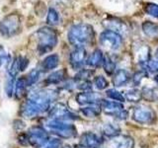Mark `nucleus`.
Masks as SVG:
<instances>
[{"instance_id": "f257e3e1", "label": "nucleus", "mask_w": 158, "mask_h": 148, "mask_svg": "<svg viewBox=\"0 0 158 148\" xmlns=\"http://www.w3.org/2000/svg\"><path fill=\"white\" fill-rule=\"evenodd\" d=\"M58 93L52 89H37L30 92L29 98L21 107V116L33 118L49 110L52 104L56 101Z\"/></svg>"}, {"instance_id": "f03ea898", "label": "nucleus", "mask_w": 158, "mask_h": 148, "mask_svg": "<svg viewBox=\"0 0 158 148\" xmlns=\"http://www.w3.org/2000/svg\"><path fill=\"white\" fill-rule=\"evenodd\" d=\"M94 38L95 32L91 25L79 23L70 27L67 33V39L75 47H84L90 44Z\"/></svg>"}, {"instance_id": "7ed1b4c3", "label": "nucleus", "mask_w": 158, "mask_h": 148, "mask_svg": "<svg viewBox=\"0 0 158 148\" xmlns=\"http://www.w3.org/2000/svg\"><path fill=\"white\" fill-rule=\"evenodd\" d=\"M33 37L37 43V51L40 56L52 51L57 44L56 32L51 27L40 28Z\"/></svg>"}, {"instance_id": "20e7f679", "label": "nucleus", "mask_w": 158, "mask_h": 148, "mask_svg": "<svg viewBox=\"0 0 158 148\" xmlns=\"http://www.w3.org/2000/svg\"><path fill=\"white\" fill-rule=\"evenodd\" d=\"M44 128L60 138H71L77 134V130L68 121H56L48 118L44 122Z\"/></svg>"}, {"instance_id": "39448f33", "label": "nucleus", "mask_w": 158, "mask_h": 148, "mask_svg": "<svg viewBox=\"0 0 158 148\" xmlns=\"http://www.w3.org/2000/svg\"><path fill=\"white\" fill-rule=\"evenodd\" d=\"M22 29L21 17L17 13H10L0 22V34L4 38L9 39L18 35Z\"/></svg>"}, {"instance_id": "423d86ee", "label": "nucleus", "mask_w": 158, "mask_h": 148, "mask_svg": "<svg viewBox=\"0 0 158 148\" xmlns=\"http://www.w3.org/2000/svg\"><path fill=\"white\" fill-rule=\"evenodd\" d=\"M99 43L107 51H115L123 46V37L110 30H106L101 33L99 37Z\"/></svg>"}, {"instance_id": "0eeeda50", "label": "nucleus", "mask_w": 158, "mask_h": 148, "mask_svg": "<svg viewBox=\"0 0 158 148\" xmlns=\"http://www.w3.org/2000/svg\"><path fill=\"white\" fill-rule=\"evenodd\" d=\"M100 106L106 115L117 117L118 120H126L127 117V112L125 111L123 105L120 102L108 101L103 99L100 103Z\"/></svg>"}, {"instance_id": "6e6552de", "label": "nucleus", "mask_w": 158, "mask_h": 148, "mask_svg": "<svg viewBox=\"0 0 158 148\" xmlns=\"http://www.w3.org/2000/svg\"><path fill=\"white\" fill-rule=\"evenodd\" d=\"M26 135L28 143L35 148H42L49 139L48 131L44 128L40 126L31 127L28 130Z\"/></svg>"}, {"instance_id": "1a4fd4ad", "label": "nucleus", "mask_w": 158, "mask_h": 148, "mask_svg": "<svg viewBox=\"0 0 158 148\" xmlns=\"http://www.w3.org/2000/svg\"><path fill=\"white\" fill-rule=\"evenodd\" d=\"M48 117L51 118V120H56V121H62L78 120L77 116H75L72 112L69 111L68 108L62 103L54 104L52 108H49Z\"/></svg>"}, {"instance_id": "9d476101", "label": "nucleus", "mask_w": 158, "mask_h": 148, "mask_svg": "<svg viewBox=\"0 0 158 148\" xmlns=\"http://www.w3.org/2000/svg\"><path fill=\"white\" fill-rule=\"evenodd\" d=\"M132 120L140 125H150L155 120V113L150 108L137 107L133 110Z\"/></svg>"}, {"instance_id": "9b49d317", "label": "nucleus", "mask_w": 158, "mask_h": 148, "mask_svg": "<svg viewBox=\"0 0 158 148\" xmlns=\"http://www.w3.org/2000/svg\"><path fill=\"white\" fill-rule=\"evenodd\" d=\"M76 102L81 106H89V105H95V104H100L103 99L98 93L92 91H86L78 93L75 97Z\"/></svg>"}, {"instance_id": "f8f14e48", "label": "nucleus", "mask_w": 158, "mask_h": 148, "mask_svg": "<svg viewBox=\"0 0 158 148\" xmlns=\"http://www.w3.org/2000/svg\"><path fill=\"white\" fill-rule=\"evenodd\" d=\"M87 53L84 47H75L69 56V62L73 69L81 68L86 61Z\"/></svg>"}, {"instance_id": "ddd939ff", "label": "nucleus", "mask_w": 158, "mask_h": 148, "mask_svg": "<svg viewBox=\"0 0 158 148\" xmlns=\"http://www.w3.org/2000/svg\"><path fill=\"white\" fill-rule=\"evenodd\" d=\"M102 138L98 134L91 131H87L80 136L79 144L82 148H98L102 144Z\"/></svg>"}, {"instance_id": "4468645a", "label": "nucleus", "mask_w": 158, "mask_h": 148, "mask_svg": "<svg viewBox=\"0 0 158 148\" xmlns=\"http://www.w3.org/2000/svg\"><path fill=\"white\" fill-rule=\"evenodd\" d=\"M104 26L107 28V30H110V31L115 32L118 35H125L127 33L128 28L127 26V24L125 22H123L122 20L117 19V18H109L106 19L105 21L103 22Z\"/></svg>"}, {"instance_id": "2eb2a0df", "label": "nucleus", "mask_w": 158, "mask_h": 148, "mask_svg": "<svg viewBox=\"0 0 158 148\" xmlns=\"http://www.w3.org/2000/svg\"><path fill=\"white\" fill-rule=\"evenodd\" d=\"M131 74L127 71L126 69H118L115 71L113 77V84L115 87H122L125 86L131 80Z\"/></svg>"}, {"instance_id": "dca6fc26", "label": "nucleus", "mask_w": 158, "mask_h": 148, "mask_svg": "<svg viewBox=\"0 0 158 148\" xmlns=\"http://www.w3.org/2000/svg\"><path fill=\"white\" fill-rule=\"evenodd\" d=\"M104 57L105 56H104L103 51L101 49H95L86 59V63H87V65H89L90 67L98 68L103 64Z\"/></svg>"}, {"instance_id": "f3484780", "label": "nucleus", "mask_w": 158, "mask_h": 148, "mask_svg": "<svg viewBox=\"0 0 158 148\" xmlns=\"http://www.w3.org/2000/svg\"><path fill=\"white\" fill-rule=\"evenodd\" d=\"M149 53H150V48L148 47V46H146L144 43H140L135 51V56L137 59V62L145 65L146 62L150 59Z\"/></svg>"}, {"instance_id": "a211bd4d", "label": "nucleus", "mask_w": 158, "mask_h": 148, "mask_svg": "<svg viewBox=\"0 0 158 148\" xmlns=\"http://www.w3.org/2000/svg\"><path fill=\"white\" fill-rule=\"evenodd\" d=\"M59 64V56L57 54H49L47 57H44V59L42 61V69L44 71H49L52 69L56 68Z\"/></svg>"}, {"instance_id": "6ab92c4d", "label": "nucleus", "mask_w": 158, "mask_h": 148, "mask_svg": "<svg viewBox=\"0 0 158 148\" xmlns=\"http://www.w3.org/2000/svg\"><path fill=\"white\" fill-rule=\"evenodd\" d=\"M65 77H66V70L65 69H60V70L54 71L49 74L44 82L47 84H49V85H56V84L61 83L65 79Z\"/></svg>"}, {"instance_id": "aec40b11", "label": "nucleus", "mask_w": 158, "mask_h": 148, "mask_svg": "<svg viewBox=\"0 0 158 148\" xmlns=\"http://www.w3.org/2000/svg\"><path fill=\"white\" fill-rule=\"evenodd\" d=\"M141 29L143 34L148 38H156L158 37V24L150 21H145L141 25Z\"/></svg>"}, {"instance_id": "412c9836", "label": "nucleus", "mask_w": 158, "mask_h": 148, "mask_svg": "<svg viewBox=\"0 0 158 148\" xmlns=\"http://www.w3.org/2000/svg\"><path fill=\"white\" fill-rule=\"evenodd\" d=\"M80 112L82 113V115L85 116L86 117L94 118L100 115L102 112V109H101L100 104H95V105H89V106H86L80 109Z\"/></svg>"}, {"instance_id": "4be33fe9", "label": "nucleus", "mask_w": 158, "mask_h": 148, "mask_svg": "<svg viewBox=\"0 0 158 148\" xmlns=\"http://www.w3.org/2000/svg\"><path fill=\"white\" fill-rule=\"evenodd\" d=\"M11 61L12 56L9 51L3 46H0V70H2L4 68H8Z\"/></svg>"}, {"instance_id": "5701e85b", "label": "nucleus", "mask_w": 158, "mask_h": 148, "mask_svg": "<svg viewBox=\"0 0 158 148\" xmlns=\"http://www.w3.org/2000/svg\"><path fill=\"white\" fill-rule=\"evenodd\" d=\"M141 96L148 102H155L158 100V90L153 87H144L141 90Z\"/></svg>"}, {"instance_id": "b1692460", "label": "nucleus", "mask_w": 158, "mask_h": 148, "mask_svg": "<svg viewBox=\"0 0 158 148\" xmlns=\"http://www.w3.org/2000/svg\"><path fill=\"white\" fill-rule=\"evenodd\" d=\"M26 88H27V83H26V78H19L18 80L15 82V88H14V94L15 97H16L18 100L21 99L25 92H26Z\"/></svg>"}, {"instance_id": "393cba45", "label": "nucleus", "mask_w": 158, "mask_h": 148, "mask_svg": "<svg viewBox=\"0 0 158 148\" xmlns=\"http://www.w3.org/2000/svg\"><path fill=\"white\" fill-rule=\"evenodd\" d=\"M123 97H125V101L127 102H132V103H136L139 102L142 96H141V91H139L138 89H130V90H127L125 94H123Z\"/></svg>"}, {"instance_id": "a878e982", "label": "nucleus", "mask_w": 158, "mask_h": 148, "mask_svg": "<svg viewBox=\"0 0 158 148\" xmlns=\"http://www.w3.org/2000/svg\"><path fill=\"white\" fill-rule=\"evenodd\" d=\"M47 24L51 27L57 26L59 24V14L56 9L51 7L47 15Z\"/></svg>"}, {"instance_id": "bb28decb", "label": "nucleus", "mask_w": 158, "mask_h": 148, "mask_svg": "<svg viewBox=\"0 0 158 148\" xmlns=\"http://www.w3.org/2000/svg\"><path fill=\"white\" fill-rule=\"evenodd\" d=\"M103 133L108 137H116L120 135V127L113 125V123H106L102 128Z\"/></svg>"}, {"instance_id": "cd10ccee", "label": "nucleus", "mask_w": 158, "mask_h": 148, "mask_svg": "<svg viewBox=\"0 0 158 148\" xmlns=\"http://www.w3.org/2000/svg\"><path fill=\"white\" fill-rule=\"evenodd\" d=\"M40 76H41V71H40L39 69H36V68L32 69V70L28 73L27 77H25V78H26L27 87L35 85V84L39 81Z\"/></svg>"}, {"instance_id": "c85d7f7f", "label": "nucleus", "mask_w": 158, "mask_h": 148, "mask_svg": "<svg viewBox=\"0 0 158 148\" xmlns=\"http://www.w3.org/2000/svg\"><path fill=\"white\" fill-rule=\"evenodd\" d=\"M8 71V75L10 77H16L17 74L20 72V60H19V56L15 57L12 59V61L10 62L9 66L7 68Z\"/></svg>"}, {"instance_id": "c756f323", "label": "nucleus", "mask_w": 158, "mask_h": 148, "mask_svg": "<svg viewBox=\"0 0 158 148\" xmlns=\"http://www.w3.org/2000/svg\"><path fill=\"white\" fill-rule=\"evenodd\" d=\"M102 65L104 67V70H105L106 73L109 74V75H112V74L115 73V71H116V63L110 56L104 57V61H103Z\"/></svg>"}, {"instance_id": "7c9ffc66", "label": "nucleus", "mask_w": 158, "mask_h": 148, "mask_svg": "<svg viewBox=\"0 0 158 148\" xmlns=\"http://www.w3.org/2000/svg\"><path fill=\"white\" fill-rule=\"evenodd\" d=\"M135 140L131 136H122L120 140L117 142L116 148H133Z\"/></svg>"}, {"instance_id": "2f4dec72", "label": "nucleus", "mask_w": 158, "mask_h": 148, "mask_svg": "<svg viewBox=\"0 0 158 148\" xmlns=\"http://www.w3.org/2000/svg\"><path fill=\"white\" fill-rule=\"evenodd\" d=\"M106 95L108 98H110L111 100H114L116 102H120V103L125 102V97H123V95L121 92L116 90V89H108L106 91Z\"/></svg>"}, {"instance_id": "473e14b6", "label": "nucleus", "mask_w": 158, "mask_h": 148, "mask_svg": "<svg viewBox=\"0 0 158 148\" xmlns=\"http://www.w3.org/2000/svg\"><path fill=\"white\" fill-rule=\"evenodd\" d=\"M94 85H95V87L98 90H105L109 86V82L104 76L99 75L94 78Z\"/></svg>"}, {"instance_id": "72a5a7b5", "label": "nucleus", "mask_w": 158, "mask_h": 148, "mask_svg": "<svg viewBox=\"0 0 158 148\" xmlns=\"http://www.w3.org/2000/svg\"><path fill=\"white\" fill-rule=\"evenodd\" d=\"M146 14L158 19V4L155 3H148L145 6Z\"/></svg>"}, {"instance_id": "f704fd0d", "label": "nucleus", "mask_w": 158, "mask_h": 148, "mask_svg": "<svg viewBox=\"0 0 158 148\" xmlns=\"http://www.w3.org/2000/svg\"><path fill=\"white\" fill-rule=\"evenodd\" d=\"M92 74V72L90 70H87V69H81L76 75L74 80L75 81H84V80H88V78L90 77V75Z\"/></svg>"}, {"instance_id": "c9c22d12", "label": "nucleus", "mask_w": 158, "mask_h": 148, "mask_svg": "<svg viewBox=\"0 0 158 148\" xmlns=\"http://www.w3.org/2000/svg\"><path fill=\"white\" fill-rule=\"evenodd\" d=\"M145 68L150 73L158 74V61L156 59H149L145 64Z\"/></svg>"}, {"instance_id": "e433bc0d", "label": "nucleus", "mask_w": 158, "mask_h": 148, "mask_svg": "<svg viewBox=\"0 0 158 148\" xmlns=\"http://www.w3.org/2000/svg\"><path fill=\"white\" fill-rule=\"evenodd\" d=\"M14 88H15V78L9 76V78L7 79L6 85H5V90H6L8 97H12Z\"/></svg>"}, {"instance_id": "4c0bfd02", "label": "nucleus", "mask_w": 158, "mask_h": 148, "mask_svg": "<svg viewBox=\"0 0 158 148\" xmlns=\"http://www.w3.org/2000/svg\"><path fill=\"white\" fill-rule=\"evenodd\" d=\"M60 146L61 141L59 138H52V139H48L42 148H60Z\"/></svg>"}, {"instance_id": "58836bf2", "label": "nucleus", "mask_w": 158, "mask_h": 148, "mask_svg": "<svg viewBox=\"0 0 158 148\" xmlns=\"http://www.w3.org/2000/svg\"><path fill=\"white\" fill-rule=\"evenodd\" d=\"M77 88L82 90V92L86 91H91L92 90V83L89 80H84V81H79Z\"/></svg>"}, {"instance_id": "ea45409f", "label": "nucleus", "mask_w": 158, "mask_h": 148, "mask_svg": "<svg viewBox=\"0 0 158 148\" xmlns=\"http://www.w3.org/2000/svg\"><path fill=\"white\" fill-rule=\"evenodd\" d=\"M143 76H145V72L144 71H138L136 72L132 77V81L135 84H139V82L141 81V79L143 78Z\"/></svg>"}, {"instance_id": "a19ab883", "label": "nucleus", "mask_w": 158, "mask_h": 148, "mask_svg": "<svg viewBox=\"0 0 158 148\" xmlns=\"http://www.w3.org/2000/svg\"><path fill=\"white\" fill-rule=\"evenodd\" d=\"M19 60H20V71H23L28 66L29 59L26 58L25 56H19Z\"/></svg>"}, {"instance_id": "79ce46f5", "label": "nucleus", "mask_w": 158, "mask_h": 148, "mask_svg": "<svg viewBox=\"0 0 158 148\" xmlns=\"http://www.w3.org/2000/svg\"><path fill=\"white\" fill-rule=\"evenodd\" d=\"M155 59L158 61V48L156 49V52H155Z\"/></svg>"}, {"instance_id": "37998d69", "label": "nucleus", "mask_w": 158, "mask_h": 148, "mask_svg": "<svg viewBox=\"0 0 158 148\" xmlns=\"http://www.w3.org/2000/svg\"><path fill=\"white\" fill-rule=\"evenodd\" d=\"M62 148H71V146H70V145H67V144H66V145H64Z\"/></svg>"}, {"instance_id": "c03bdc74", "label": "nucleus", "mask_w": 158, "mask_h": 148, "mask_svg": "<svg viewBox=\"0 0 158 148\" xmlns=\"http://www.w3.org/2000/svg\"><path fill=\"white\" fill-rule=\"evenodd\" d=\"M155 81H156V83H157V85H158V74L155 76Z\"/></svg>"}]
</instances>
